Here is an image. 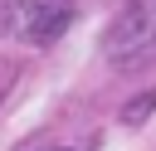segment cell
<instances>
[{"label": "cell", "mask_w": 156, "mask_h": 151, "mask_svg": "<svg viewBox=\"0 0 156 151\" xmlns=\"http://www.w3.org/2000/svg\"><path fill=\"white\" fill-rule=\"evenodd\" d=\"M102 54H107L117 68L151 63V58H156V0H132V5L112 19V29H107V39H102Z\"/></svg>", "instance_id": "1"}, {"label": "cell", "mask_w": 156, "mask_h": 151, "mask_svg": "<svg viewBox=\"0 0 156 151\" xmlns=\"http://www.w3.org/2000/svg\"><path fill=\"white\" fill-rule=\"evenodd\" d=\"M68 19H73V10L68 5H20L15 15H10V29L20 34V39H29V44H49V39H58L63 29H68Z\"/></svg>", "instance_id": "2"}, {"label": "cell", "mask_w": 156, "mask_h": 151, "mask_svg": "<svg viewBox=\"0 0 156 151\" xmlns=\"http://www.w3.org/2000/svg\"><path fill=\"white\" fill-rule=\"evenodd\" d=\"M151 107H156V93H146V97H141V102H132V107H127V112H122V122H141V117H146V112H151Z\"/></svg>", "instance_id": "3"}, {"label": "cell", "mask_w": 156, "mask_h": 151, "mask_svg": "<svg viewBox=\"0 0 156 151\" xmlns=\"http://www.w3.org/2000/svg\"><path fill=\"white\" fill-rule=\"evenodd\" d=\"M49 151H68V146H49Z\"/></svg>", "instance_id": "4"}]
</instances>
